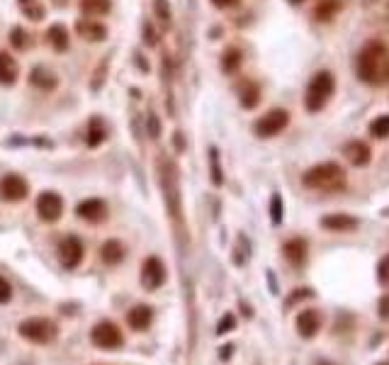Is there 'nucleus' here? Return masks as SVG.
Here are the masks:
<instances>
[{"label": "nucleus", "instance_id": "nucleus-2", "mask_svg": "<svg viewBox=\"0 0 389 365\" xmlns=\"http://www.w3.org/2000/svg\"><path fill=\"white\" fill-rule=\"evenodd\" d=\"M302 186L314 193H343L348 186V175H346L343 166H338L336 161H326V164H317L309 170H304Z\"/></svg>", "mask_w": 389, "mask_h": 365}, {"label": "nucleus", "instance_id": "nucleus-15", "mask_svg": "<svg viewBox=\"0 0 389 365\" xmlns=\"http://www.w3.org/2000/svg\"><path fill=\"white\" fill-rule=\"evenodd\" d=\"M319 224H321V229H326V232H333V234H346V232H353V229H358V219L350 215H346V212H336V215H326L319 219Z\"/></svg>", "mask_w": 389, "mask_h": 365}, {"label": "nucleus", "instance_id": "nucleus-27", "mask_svg": "<svg viewBox=\"0 0 389 365\" xmlns=\"http://www.w3.org/2000/svg\"><path fill=\"white\" fill-rule=\"evenodd\" d=\"M20 10L30 17L32 22H39L44 17V8L39 6V0H20Z\"/></svg>", "mask_w": 389, "mask_h": 365}, {"label": "nucleus", "instance_id": "nucleus-14", "mask_svg": "<svg viewBox=\"0 0 389 365\" xmlns=\"http://www.w3.org/2000/svg\"><path fill=\"white\" fill-rule=\"evenodd\" d=\"M282 256H285V261L290 263V266L295 268H302L304 263H307L309 258V244L307 239H290V241H285V246H282Z\"/></svg>", "mask_w": 389, "mask_h": 365}, {"label": "nucleus", "instance_id": "nucleus-12", "mask_svg": "<svg viewBox=\"0 0 389 365\" xmlns=\"http://www.w3.org/2000/svg\"><path fill=\"white\" fill-rule=\"evenodd\" d=\"M321 324H323V317L319 309H302V312L297 314V319H295L297 334L302 336V339H314V336L321 331Z\"/></svg>", "mask_w": 389, "mask_h": 365}, {"label": "nucleus", "instance_id": "nucleus-34", "mask_svg": "<svg viewBox=\"0 0 389 365\" xmlns=\"http://www.w3.org/2000/svg\"><path fill=\"white\" fill-rule=\"evenodd\" d=\"M12 295H15L12 285L8 283V278H3V275H0V304H8V302H10Z\"/></svg>", "mask_w": 389, "mask_h": 365}, {"label": "nucleus", "instance_id": "nucleus-21", "mask_svg": "<svg viewBox=\"0 0 389 365\" xmlns=\"http://www.w3.org/2000/svg\"><path fill=\"white\" fill-rule=\"evenodd\" d=\"M20 76V66L12 59V54L0 52V86H15Z\"/></svg>", "mask_w": 389, "mask_h": 365}, {"label": "nucleus", "instance_id": "nucleus-18", "mask_svg": "<svg viewBox=\"0 0 389 365\" xmlns=\"http://www.w3.org/2000/svg\"><path fill=\"white\" fill-rule=\"evenodd\" d=\"M30 86H34L37 90H44V93H49V90H54V88L59 86V78H57V73H54L52 68L37 66V68H32V73H30Z\"/></svg>", "mask_w": 389, "mask_h": 365}, {"label": "nucleus", "instance_id": "nucleus-29", "mask_svg": "<svg viewBox=\"0 0 389 365\" xmlns=\"http://www.w3.org/2000/svg\"><path fill=\"white\" fill-rule=\"evenodd\" d=\"M282 215H285V207H282V197L275 193V195H272V200H270V219H272V224H280Z\"/></svg>", "mask_w": 389, "mask_h": 365}, {"label": "nucleus", "instance_id": "nucleus-31", "mask_svg": "<svg viewBox=\"0 0 389 365\" xmlns=\"http://www.w3.org/2000/svg\"><path fill=\"white\" fill-rule=\"evenodd\" d=\"M154 6H156V15H159V20L163 22L166 27L170 25V6H168V0H154Z\"/></svg>", "mask_w": 389, "mask_h": 365}, {"label": "nucleus", "instance_id": "nucleus-7", "mask_svg": "<svg viewBox=\"0 0 389 365\" xmlns=\"http://www.w3.org/2000/svg\"><path fill=\"white\" fill-rule=\"evenodd\" d=\"M166 280H168V270H166L163 261L159 256H149L141 263V285L149 293L161 290L166 285Z\"/></svg>", "mask_w": 389, "mask_h": 365}, {"label": "nucleus", "instance_id": "nucleus-40", "mask_svg": "<svg viewBox=\"0 0 389 365\" xmlns=\"http://www.w3.org/2000/svg\"><path fill=\"white\" fill-rule=\"evenodd\" d=\"M143 41L146 44H156V32L151 25H143Z\"/></svg>", "mask_w": 389, "mask_h": 365}, {"label": "nucleus", "instance_id": "nucleus-39", "mask_svg": "<svg viewBox=\"0 0 389 365\" xmlns=\"http://www.w3.org/2000/svg\"><path fill=\"white\" fill-rule=\"evenodd\" d=\"M212 180H215V186H221V173H219V166H217V151H212Z\"/></svg>", "mask_w": 389, "mask_h": 365}, {"label": "nucleus", "instance_id": "nucleus-11", "mask_svg": "<svg viewBox=\"0 0 389 365\" xmlns=\"http://www.w3.org/2000/svg\"><path fill=\"white\" fill-rule=\"evenodd\" d=\"M76 215L81 217L83 221H88V224H100V221L108 219L110 207H108V202L100 200V197H88V200L78 202Z\"/></svg>", "mask_w": 389, "mask_h": 365}, {"label": "nucleus", "instance_id": "nucleus-38", "mask_svg": "<svg viewBox=\"0 0 389 365\" xmlns=\"http://www.w3.org/2000/svg\"><path fill=\"white\" fill-rule=\"evenodd\" d=\"M241 0H212V6L217 8V10H229V8H236Z\"/></svg>", "mask_w": 389, "mask_h": 365}, {"label": "nucleus", "instance_id": "nucleus-17", "mask_svg": "<svg viewBox=\"0 0 389 365\" xmlns=\"http://www.w3.org/2000/svg\"><path fill=\"white\" fill-rule=\"evenodd\" d=\"M343 156L350 161L353 166H358V168H363V166H368L370 161H372V149H370L365 141H348V144H343Z\"/></svg>", "mask_w": 389, "mask_h": 365}, {"label": "nucleus", "instance_id": "nucleus-24", "mask_svg": "<svg viewBox=\"0 0 389 365\" xmlns=\"http://www.w3.org/2000/svg\"><path fill=\"white\" fill-rule=\"evenodd\" d=\"M239 98H241V108L243 110L256 108V105L261 103V88H258V83H253V81L243 83L239 90Z\"/></svg>", "mask_w": 389, "mask_h": 365}, {"label": "nucleus", "instance_id": "nucleus-22", "mask_svg": "<svg viewBox=\"0 0 389 365\" xmlns=\"http://www.w3.org/2000/svg\"><path fill=\"white\" fill-rule=\"evenodd\" d=\"M108 134H110L108 124L103 122V117H92L86 129V144L90 146V149H97V146L108 139Z\"/></svg>", "mask_w": 389, "mask_h": 365}, {"label": "nucleus", "instance_id": "nucleus-43", "mask_svg": "<svg viewBox=\"0 0 389 365\" xmlns=\"http://www.w3.org/2000/svg\"><path fill=\"white\" fill-rule=\"evenodd\" d=\"M377 365H389V360H384V363H377Z\"/></svg>", "mask_w": 389, "mask_h": 365}, {"label": "nucleus", "instance_id": "nucleus-16", "mask_svg": "<svg viewBox=\"0 0 389 365\" xmlns=\"http://www.w3.org/2000/svg\"><path fill=\"white\" fill-rule=\"evenodd\" d=\"M154 322V309L149 304H137L127 312V324L134 331H146Z\"/></svg>", "mask_w": 389, "mask_h": 365}, {"label": "nucleus", "instance_id": "nucleus-3", "mask_svg": "<svg viewBox=\"0 0 389 365\" xmlns=\"http://www.w3.org/2000/svg\"><path fill=\"white\" fill-rule=\"evenodd\" d=\"M336 93V76L331 71H319L312 76L307 86V93H304V108L307 112H321L328 105V100Z\"/></svg>", "mask_w": 389, "mask_h": 365}, {"label": "nucleus", "instance_id": "nucleus-5", "mask_svg": "<svg viewBox=\"0 0 389 365\" xmlns=\"http://www.w3.org/2000/svg\"><path fill=\"white\" fill-rule=\"evenodd\" d=\"M287 124H290V112H287L285 108H272V110H268L263 117L256 119L253 129H256V134L261 139H272V137H277L280 132H285Z\"/></svg>", "mask_w": 389, "mask_h": 365}, {"label": "nucleus", "instance_id": "nucleus-10", "mask_svg": "<svg viewBox=\"0 0 389 365\" xmlns=\"http://www.w3.org/2000/svg\"><path fill=\"white\" fill-rule=\"evenodd\" d=\"M30 195V183L22 175L8 173L0 178V200L3 202H22Z\"/></svg>", "mask_w": 389, "mask_h": 365}, {"label": "nucleus", "instance_id": "nucleus-35", "mask_svg": "<svg viewBox=\"0 0 389 365\" xmlns=\"http://www.w3.org/2000/svg\"><path fill=\"white\" fill-rule=\"evenodd\" d=\"M377 278H379V283H382L384 288H389V253L382 258V261H379V266H377Z\"/></svg>", "mask_w": 389, "mask_h": 365}, {"label": "nucleus", "instance_id": "nucleus-20", "mask_svg": "<svg viewBox=\"0 0 389 365\" xmlns=\"http://www.w3.org/2000/svg\"><path fill=\"white\" fill-rule=\"evenodd\" d=\"M46 44L54 49V52H68V47H71V34H68V30L63 25H52L49 30H46Z\"/></svg>", "mask_w": 389, "mask_h": 365}, {"label": "nucleus", "instance_id": "nucleus-32", "mask_svg": "<svg viewBox=\"0 0 389 365\" xmlns=\"http://www.w3.org/2000/svg\"><path fill=\"white\" fill-rule=\"evenodd\" d=\"M10 44L15 49H27V34L22 27H12L10 30Z\"/></svg>", "mask_w": 389, "mask_h": 365}, {"label": "nucleus", "instance_id": "nucleus-1", "mask_svg": "<svg viewBox=\"0 0 389 365\" xmlns=\"http://www.w3.org/2000/svg\"><path fill=\"white\" fill-rule=\"evenodd\" d=\"M358 78L365 86L384 88L389 86V47L384 41H368L358 54Z\"/></svg>", "mask_w": 389, "mask_h": 365}, {"label": "nucleus", "instance_id": "nucleus-41", "mask_svg": "<svg viewBox=\"0 0 389 365\" xmlns=\"http://www.w3.org/2000/svg\"><path fill=\"white\" fill-rule=\"evenodd\" d=\"M231 355H234V346H221V348H219V358L221 360H229L231 358Z\"/></svg>", "mask_w": 389, "mask_h": 365}, {"label": "nucleus", "instance_id": "nucleus-25", "mask_svg": "<svg viewBox=\"0 0 389 365\" xmlns=\"http://www.w3.org/2000/svg\"><path fill=\"white\" fill-rule=\"evenodd\" d=\"M81 10L86 17H105L112 10V0H81Z\"/></svg>", "mask_w": 389, "mask_h": 365}, {"label": "nucleus", "instance_id": "nucleus-4", "mask_svg": "<svg viewBox=\"0 0 389 365\" xmlns=\"http://www.w3.org/2000/svg\"><path fill=\"white\" fill-rule=\"evenodd\" d=\"M17 334L25 341H30V344L46 346L57 341L59 326H57V322H52V319H46V317H30V319H25V322H20Z\"/></svg>", "mask_w": 389, "mask_h": 365}, {"label": "nucleus", "instance_id": "nucleus-13", "mask_svg": "<svg viewBox=\"0 0 389 365\" xmlns=\"http://www.w3.org/2000/svg\"><path fill=\"white\" fill-rule=\"evenodd\" d=\"M76 34L86 41L100 44V41L108 39V27H105L103 22H97L95 17H83V20L76 22Z\"/></svg>", "mask_w": 389, "mask_h": 365}, {"label": "nucleus", "instance_id": "nucleus-33", "mask_svg": "<svg viewBox=\"0 0 389 365\" xmlns=\"http://www.w3.org/2000/svg\"><path fill=\"white\" fill-rule=\"evenodd\" d=\"M307 297H314V290H309V288H299V290H295V295H290V297H287L285 307H292V304L302 302V299H307Z\"/></svg>", "mask_w": 389, "mask_h": 365}, {"label": "nucleus", "instance_id": "nucleus-23", "mask_svg": "<svg viewBox=\"0 0 389 365\" xmlns=\"http://www.w3.org/2000/svg\"><path fill=\"white\" fill-rule=\"evenodd\" d=\"M341 8H343V0H319L317 6H314V20L331 22L341 12Z\"/></svg>", "mask_w": 389, "mask_h": 365}, {"label": "nucleus", "instance_id": "nucleus-30", "mask_svg": "<svg viewBox=\"0 0 389 365\" xmlns=\"http://www.w3.org/2000/svg\"><path fill=\"white\" fill-rule=\"evenodd\" d=\"M234 329H236V317L231 312H226L224 317L219 319V324H217V334L224 336V334H229V331H234Z\"/></svg>", "mask_w": 389, "mask_h": 365}, {"label": "nucleus", "instance_id": "nucleus-36", "mask_svg": "<svg viewBox=\"0 0 389 365\" xmlns=\"http://www.w3.org/2000/svg\"><path fill=\"white\" fill-rule=\"evenodd\" d=\"M146 129H149V137H151V139H159L161 124H159V117H156V115H149V119H146Z\"/></svg>", "mask_w": 389, "mask_h": 365}, {"label": "nucleus", "instance_id": "nucleus-37", "mask_svg": "<svg viewBox=\"0 0 389 365\" xmlns=\"http://www.w3.org/2000/svg\"><path fill=\"white\" fill-rule=\"evenodd\" d=\"M377 314H379V319H382V322H389V293H387V295H382V297H379V304H377Z\"/></svg>", "mask_w": 389, "mask_h": 365}, {"label": "nucleus", "instance_id": "nucleus-9", "mask_svg": "<svg viewBox=\"0 0 389 365\" xmlns=\"http://www.w3.org/2000/svg\"><path fill=\"white\" fill-rule=\"evenodd\" d=\"M57 253H59L61 266L66 268V270H73V268L81 266L83 256H86V246H83V241L76 234H68V237H63L61 241H59Z\"/></svg>", "mask_w": 389, "mask_h": 365}, {"label": "nucleus", "instance_id": "nucleus-6", "mask_svg": "<svg viewBox=\"0 0 389 365\" xmlns=\"http://www.w3.org/2000/svg\"><path fill=\"white\" fill-rule=\"evenodd\" d=\"M90 341L103 351H117L124 346V334L114 322H97L90 331Z\"/></svg>", "mask_w": 389, "mask_h": 365}, {"label": "nucleus", "instance_id": "nucleus-42", "mask_svg": "<svg viewBox=\"0 0 389 365\" xmlns=\"http://www.w3.org/2000/svg\"><path fill=\"white\" fill-rule=\"evenodd\" d=\"M287 3H290V6H302L304 0H287Z\"/></svg>", "mask_w": 389, "mask_h": 365}, {"label": "nucleus", "instance_id": "nucleus-28", "mask_svg": "<svg viewBox=\"0 0 389 365\" xmlns=\"http://www.w3.org/2000/svg\"><path fill=\"white\" fill-rule=\"evenodd\" d=\"M370 134L375 139H387L389 137V115H379L372 124H370Z\"/></svg>", "mask_w": 389, "mask_h": 365}, {"label": "nucleus", "instance_id": "nucleus-8", "mask_svg": "<svg viewBox=\"0 0 389 365\" xmlns=\"http://www.w3.org/2000/svg\"><path fill=\"white\" fill-rule=\"evenodd\" d=\"M37 217L46 224H54V221L61 219L63 215V197L54 190H44L37 197Z\"/></svg>", "mask_w": 389, "mask_h": 365}, {"label": "nucleus", "instance_id": "nucleus-19", "mask_svg": "<svg viewBox=\"0 0 389 365\" xmlns=\"http://www.w3.org/2000/svg\"><path fill=\"white\" fill-rule=\"evenodd\" d=\"M127 256V248L119 239H108V241L100 246V258H103L105 266H119Z\"/></svg>", "mask_w": 389, "mask_h": 365}, {"label": "nucleus", "instance_id": "nucleus-26", "mask_svg": "<svg viewBox=\"0 0 389 365\" xmlns=\"http://www.w3.org/2000/svg\"><path fill=\"white\" fill-rule=\"evenodd\" d=\"M241 61H243V52L239 47H229L221 54V71L231 76V73H236L241 68Z\"/></svg>", "mask_w": 389, "mask_h": 365}]
</instances>
